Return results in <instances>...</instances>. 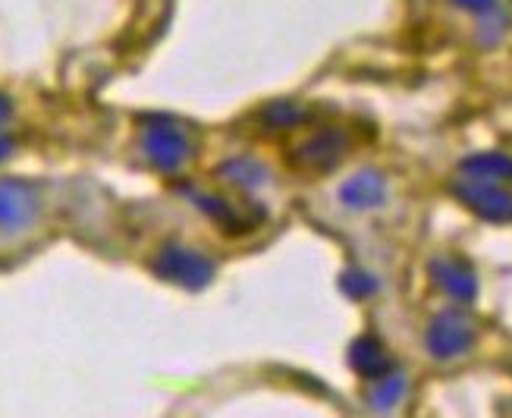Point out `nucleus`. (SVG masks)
<instances>
[{
	"label": "nucleus",
	"mask_w": 512,
	"mask_h": 418,
	"mask_svg": "<svg viewBox=\"0 0 512 418\" xmlns=\"http://www.w3.org/2000/svg\"><path fill=\"white\" fill-rule=\"evenodd\" d=\"M154 271H158L164 280H173V283H183L189 290H198V286H205L214 274V264L198 255L195 249H180V246H167L158 261H154Z\"/></svg>",
	"instance_id": "nucleus-1"
},
{
	"label": "nucleus",
	"mask_w": 512,
	"mask_h": 418,
	"mask_svg": "<svg viewBox=\"0 0 512 418\" xmlns=\"http://www.w3.org/2000/svg\"><path fill=\"white\" fill-rule=\"evenodd\" d=\"M38 192L26 180H0V230L19 233L35 224Z\"/></svg>",
	"instance_id": "nucleus-2"
},
{
	"label": "nucleus",
	"mask_w": 512,
	"mask_h": 418,
	"mask_svg": "<svg viewBox=\"0 0 512 418\" xmlns=\"http://www.w3.org/2000/svg\"><path fill=\"white\" fill-rule=\"evenodd\" d=\"M145 154L158 170H180L189 161V139L176 126H151L145 132Z\"/></svg>",
	"instance_id": "nucleus-3"
},
{
	"label": "nucleus",
	"mask_w": 512,
	"mask_h": 418,
	"mask_svg": "<svg viewBox=\"0 0 512 418\" xmlns=\"http://www.w3.org/2000/svg\"><path fill=\"white\" fill-rule=\"evenodd\" d=\"M475 334H472V324L465 321L462 315H440L431 330H428V349L434 352L437 359H453L462 356L465 349L472 346Z\"/></svg>",
	"instance_id": "nucleus-4"
},
{
	"label": "nucleus",
	"mask_w": 512,
	"mask_h": 418,
	"mask_svg": "<svg viewBox=\"0 0 512 418\" xmlns=\"http://www.w3.org/2000/svg\"><path fill=\"white\" fill-rule=\"evenodd\" d=\"M349 365L359 371L362 378H368V381H377V378H384V374L393 371L390 356H387L384 346L377 343L374 337H362V340L352 343V349H349Z\"/></svg>",
	"instance_id": "nucleus-5"
},
{
	"label": "nucleus",
	"mask_w": 512,
	"mask_h": 418,
	"mask_svg": "<svg viewBox=\"0 0 512 418\" xmlns=\"http://www.w3.org/2000/svg\"><path fill=\"white\" fill-rule=\"evenodd\" d=\"M465 202H469L472 208H478L484 217H494V220H506L512 217V198L491 189V186H472L465 189Z\"/></svg>",
	"instance_id": "nucleus-6"
},
{
	"label": "nucleus",
	"mask_w": 512,
	"mask_h": 418,
	"mask_svg": "<svg viewBox=\"0 0 512 418\" xmlns=\"http://www.w3.org/2000/svg\"><path fill=\"white\" fill-rule=\"evenodd\" d=\"M340 195H343V202L352 205V208L381 205V198H384V183L377 180L374 173H362V176H355L352 183H346Z\"/></svg>",
	"instance_id": "nucleus-7"
},
{
	"label": "nucleus",
	"mask_w": 512,
	"mask_h": 418,
	"mask_svg": "<svg viewBox=\"0 0 512 418\" xmlns=\"http://www.w3.org/2000/svg\"><path fill=\"white\" fill-rule=\"evenodd\" d=\"M403 396H406V378L390 371V374H384V378H377V387L371 393V406L381 409V412H390L399 400H403Z\"/></svg>",
	"instance_id": "nucleus-8"
},
{
	"label": "nucleus",
	"mask_w": 512,
	"mask_h": 418,
	"mask_svg": "<svg viewBox=\"0 0 512 418\" xmlns=\"http://www.w3.org/2000/svg\"><path fill=\"white\" fill-rule=\"evenodd\" d=\"M440 283L447 286V290L459 299H472L475 293V280L469 271H462V268H453V264H443L440 268Z\"/></svg>",
	"instance_id": "nucleus-9"
},
{
	"label": "nucleus",
	"mask_w": 512,
	"mask_h": 418,
	"mask_svg": "<svg viewBox=\"0 0 512 418\" xmlns=\"http://www.w3.org/2000/svg\"><path fill=\"white\" fill-rule=\"evenodd\" d=\"M469 167L478 176H512V161H506V158H478Z\"/></svg>",
	"instance_id": "nucleus-10"
}]
</instances>
